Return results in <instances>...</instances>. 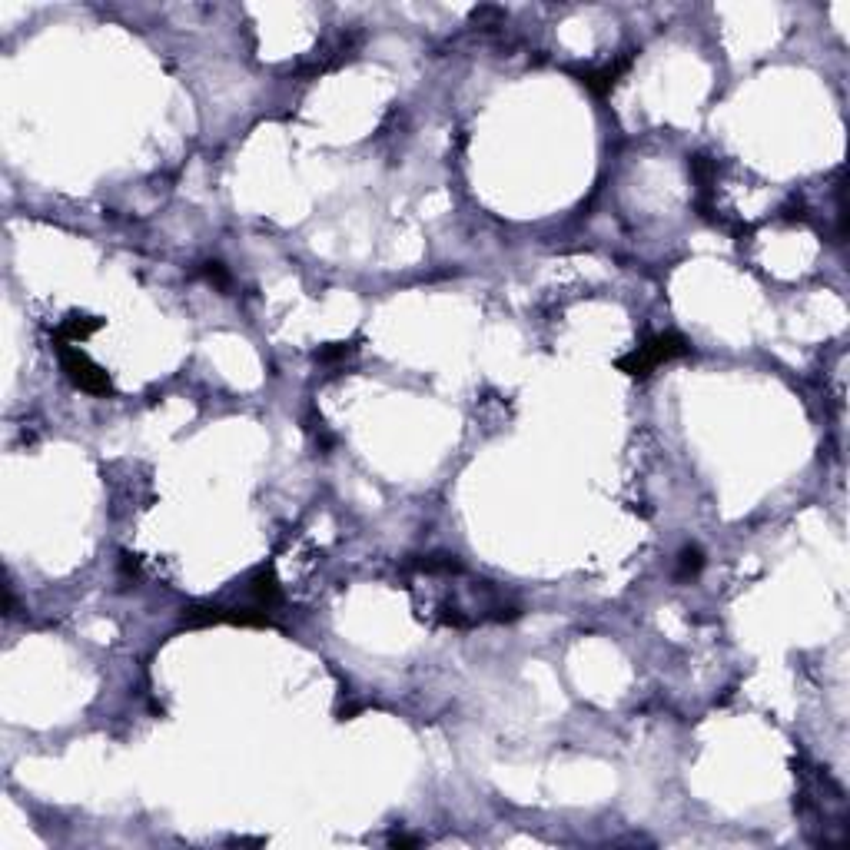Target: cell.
I'll return each instance as SVG.
<instances>
[{"mask_svg": "<svg viewBox=\"0 0 850 850\" xmlns=\"http://www.w3.org/2000/svg\"><path fill=\"white\" fill-rule=\"evenodd\" d=\"M701 565H704V558H701L698 548H684L681 552V575H694Z\"/></svg>", "mask_w": 850, "mask_h": 850, "instance_id": "8992f818", "label": "cell"}, {"mask_svg": "<svg viewBox=\"0 0 850 850\" xmlns=\"http://www.w3.org/2000/svg\"><path fill=\"white\" fill-rule=\"evenodd\" d=\"M57 352H60V366H64V372L77 389L90 392V396H110L113 392L110 376L87 356V352H80L77 346H70V342H57Z\"/></svg>", "mask_w": 850, "mask_h": 850, "instance_id": "3957f363", "label": "cell"}, {"mask_svg": "<svg viewBox=\"0 0 850 850\" xmlns=\"http://www.w3.org/2000/svg\"><path fill=\"white\" fill-rule=\"evenodd\" d=\"M625 67H628V60H625V64H618V67L585 70V74H582V84H585L588 90H595L598 97H605V93H608L611 87H615V80H618V74H621V70H625Z\"/></svg>", "mask_w": 850, "mask_h": 850, "instance_id": "5b68a950", "label": "cell"}, {"mask_svg": "<svg viewBox=\"0 0 850 850\" xmlns=\"http://www.w3.org/2000/svg\"><path fill=\"white\" fill-rule=\"evenodd\" d=\"M97 329H100L97 316H70V319H64V326H60L57 342H70V346H77V342H84L90 333H97Z\"/></svg>", "mask_w": 850, "mask_h": 850, "instance_id": "277c9868", "label": "cell"}, {"mask_svg": "<svg viewBox=\"0 0 850 850\" xmlns=\"http://www.w3.org/2000/svg\"><path fill=\"white\" fill-rule=\"evenodd\" d=\"M409 588L422 618L445 628H479L518 618L502 585L469 572L452 555H425L409 565Z\"/></svg>", "mask_w": 850, "mask_h": 850, "instance_id": "6da1fadb", "label": "cell"}, {"mask_svg": "<svg viewBox=\"0 0 850 850\" xmlns=\"http://www.w3.org/2000/svg\"><path fill=\"white\" fill-rule=\"evenodd\" d=\"M691 352V346L688 342H684L681 336H675V333H665V336H655V339H648L645 346H638L635 352H631V356H625V359H618V369L621 372H628V376H651V372H655L661 362H671V359H678V356H688Z\"/></svg>", "mask_w": 850, "mask_h": 850, "instance_id": "7a4b0ae2", "label": "cell"}]
</instances>
